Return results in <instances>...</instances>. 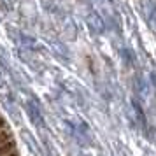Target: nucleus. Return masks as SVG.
Listing matches in <instances>:
<instances>
[{"label": "nucleus", "instance_id": "nucleus-1", "mask_svg": "<svg viewBox=\"0 0 156 156\" xmlns=\"http://www.w3.org/2000/svg\"><path fill=\"white\" fill-rule=\"evenodd\" d=\"M0 156H16V153L12 151V146L9 144L5 147H0Z\"/></svg>", "mask_w": 156, "mask_h": 156}, {"label": "nucleus", "instance_id": "nucleus-2", "mask_svg": "<svg viewBox=\"0 0 156 156\" xmlns=\"http://www.w3.org/2000/svg\"><path fill=\"white\" fill-rule=\"evenodd\" d=\"M5 146H9V142L4 139V135H2V132H0V147H5Z\"/></svg>", "mask_w": 156, "mask_h": 156}, {"label": "nucleus", "instance_id": "nucleus-3", "mask_svg": "<svg viewBox=\"0 0 156 156\" xmlns=\"http://www.w3.org/2000/svg\"><path fill=\"white\" fill-rule=\"evenodd\" d=\"M0 132H2V125H0Z\"/></svg>", "mask_w": 156, "mask_h": 156}]
</instances>
